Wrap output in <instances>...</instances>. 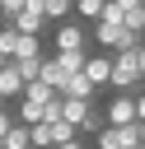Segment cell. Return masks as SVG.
<instances>
[{"instance_id": "18", "label": "cell", "mask_w": 145, "mask_h": 149, "mask_svg": "<svg viewBox=\"0 0 145 149\" xmlns=\"http://www.w3.org/2000/svg\"><path fill=\"white\" fill-rule=\"evenodd\" d=\"M23 56H42V37H23V33H19V47H14V61H23Z\"/></svg>"}, {"instance_id": "25", "label": "cell", "mask_w": 145, "mask_h": 149, "mask_svg": "<svg viewBox=\"0 0 145 149\" xmlns=\"http://www.w3.org/2000/svg\"><path fill=\"white\" fill-rule=\"evenodd\" d=\"M131 149H145V144H131Z\"/></svg>"}, {"instance_id": "24", "label": "cell", "mask_w": 145, "mask_h": 149, "mask_svg": "<svg viewBox=\"0 0 145 149\" xmlns=\"http://www.w3.org/2000/svg\"><path fill=\"white\" fill-rule=\"evenodd\" d=\"M0 112H5V98H0Z\"/></svg>"}, {"instance_id": "3", "label": "cell", "mask_w": 145, "mask_h": 149, "mask_svg": "<svg viewBox=\"0 0 145 149\" xmlns=\"http://www.w3.org/2000/svg\"><path fill=\"white\" fill-rule=\"evenodd\" d=\"M94 140H98V149H131V144H145V126H136V121L131 126H103Z\"/></svg>"}, {"instance_id": "19", "label": "cell", "mask_w": 145, "mask_h": 149, "mask_svg": "<svg viewBox=\"0 0 145 149\" xmlns=\"http://www.w3.org/2000/svg\"><path fill=\"white\" fill-rule=\"evenodd\" d=\"M14 47H19V33L14 28H0V56L5 61H14Z\"/></svg>"}, {"instance_id": "1", "label": "cell", "mask_w": 145, "mask_h": 149, "mask_svg": "<svg viewBox=\"0 0 145 149\" xmlns=\"http://www.w3.org/2000/svg\"><path fill=\"white\" fill-rule=\"evenodd\" d=\"M108 84L117 88V93H136L145 79H140V70H136V47L131 51H112L108 56Z\"/></svg>"}, {"instance_id": "9", "label": "cell", "mask_w": 145, "mask_h": 149, "mask_svg": "<svg viewBox=\"0 0 145 149\" xmlns=\"http://www.w3.org/2000/svg\"><path fill=\"white\" fill-rule=\"evenodd\" d=\"M80 74H84V79L94 84V93H98V88L108 84V56H94V51H89V61H84V70H80Z\"/></svg>"}, {"instance_id": "8", "label": "cell", "mask_w": 145, "mask_h": 149, "mask_svg": "<svg viewBox=\"0 0 145 149\" xmlns=\"http://www.w3.org/2000/svg\"><path fill=\"white\" fill-rule=\"evenodd\" d=\"M84 61H89V51H56V56H51V65H56L65 79H70V74H80V70H84Z\"/></svg>"}, {"instance_id": "7", "label": "cell", "mask_w": 145, "mask_h": 149, "mask_svg": "<svg viewBox=\"0 0 145 149\" xmlns=\"http://www.w3.org/2000/svg\"><path fill=\"white\" fill-rule=\"evenodd\" d=\"M19 98H23V102H33V107H42V112L61 102V98H56V93H51V88H47L42 79H33V84H23V93H19Z\"/></svg>"}, {"instance_id": "16", "label": "cell", "mask_w": 145, "mask_h": 149, "mask_svg": "<svg viewBox=\"0 0 145 149\" xmlns=\"http://www.w3.org/2000/svg\"><path fill=\"white\" fill-rule=\"evenodd\" d=\"M47 126H51V149H56V144H65V140H75V126H70V121L47 116Z\"/></svg>"}, {"instance_id": "2", "label": "cell", "mask_w": 145, "mask_h": 149, "mask_svg": "<svg viewBox=\"0 0 145 149\" xmlns=\"http://www.w3.org/2000/svg\"><path fill=\"white\" fill-rule=\"evenodd\" d=\"M94 42L108 47V51H131V47H140V37L122 28V19H98V23H94Z\"/></svg>"}, {"instance_id": "23", "label": "cell", "mask_w": 145, "mask_h": 149, "mask_svg": "<svg viewBox=\"0 0 145 149\" xmlns=\"http://www.w3.org/2000/svg\"><path fill=\"white\" fill-rule=\"evenodd\" d=\"M56 149H89V144H84V140L75 135V140H65V144H56Z\"/></svg>"}, {"instance_id": "11", "label": "cell", "mask_w": 145, "mask_h": 149, "mask_svg": "<svg viewBox=\"0 0 145 149\" xmlns=\"http://www.w3.org/2000/svg\"><path fill=\"white\" fill-rule=\"evenodd\" d=\"M19 93H23V79H19V74H14V65L5 61V65H0V98L9 102V98H19Z\"/></svg>"}, {"instance_id": "12", "label": "cell", "mask_w": 145, "mask_h": 149, "mask_svg": "<svg viewBox=\"0 0 145 149\" xmlns=\"http://www.w3.org/2000/svg\"><path fill=\"white\" fill-rule=\"evenodd\" d=\"M37 9H42L47 23H65V14L75 9V0H37Z\"/></svg>"}, {"instance_id": "20", "label": "cell", "mask_w": 145, "mask_h": 149, "mask_svg": "<svg viewBox=\"0 0 145 149\" xmlns=\"http://www.w3.org/2000/svg\"><path fill=\"white\" fill-rule=\"evenodd\" d=\"M131 107H136V126H145V93H136V98H131Z\"/></svg>"}, {"instance_id": "21", "label": "cell", "mask_w": 145, "mask_h": 149, "mask_svg": "<svg viewBox=\"0 0 145 149\" xmlns=\"http://www.w3.org/2000/svg\"><path fill=\"white\" fill-rule=\"evenodd\" d=\"M136 70H140V79H145V42L136 47Z\"/></svg>"}, {"instance_id": "26", "label": "cell", "mask_w": 145, "mask_h": 149, "mask_svg": "<svg viewBox=\"0 0 145 149\" xmlns=\"http://www.w3.org/2000/svg\"><path fill=\"white\" fill-rule=\"evenodd\" d=\"M0 5H5V0H0Z\"/></svg>"}, {"instance_id": "15", "label": "cell", "mask_w": 145, "mask_h": 149, "mask_svg": "<svg viewBox=\"0 0 145 149\" xmlns=\"http://www.w3.org/2000/svg\"><path fill=\"white\" fill-rule=\"evenodd\" d=\"M0 149H33V144H28V126L14 121V126L5 130V140H0Z\"/></svg>"}, {"instance_id": "6", "label": "cell", "mask_w": 145, "mask_h": 149, "mask_svg": "<svg viewBox=\"0 0 145 149\" xmlns=\"http://www.w3.org/2000/svg\"><path fill=\"white\" fill-rule=\"evenodd\" d=\"M56 51H89V33L80 23H56Z\"/></svg>"}, {"instance_id": "14", "label": "cell", "mask_w": 145, "mask_h": 149, "mask_svg": "<svg viewBox=\"0 0 145 149\" xmlns=\"http://www.w3.org/2000/svg\"><path fill=\"white\" fill-rule=\"evenodd\" d=\"M122 28H126V33H136V37L145 33V0H140V5H131V9H122Z\"/></svg>"}, {"instance_id": "5", "label": "cell", "mask_w": 145, "mask_h": 149, "mask_svg": "<svg viewBox=\"0 0 145 149\" xmlns=\"http://www.w3.org/2000/svg\"><path fill=\"white\" fill-rule=\"evenodd\" d=\"M131 98H136V93H117V98L103 107V126H131V121H136V107H131Z\"/></svg>"}, {"instance_id": "10", "label": "cell", "mask_w": 145, "mask_h": 149, "mask_svg": "<svg viewBox=\"0 0 145 149\" xmlns=\"http://www.w3.org/2000/svg\"><path fill=\"white\" fill-rule=\"evenodd\" d=\"M56 98H80V102H94V84L84 79V74H70L65 84H61V93Z\"/></svg>"}, {"instance_id": "13", "label": "cell", "mask_w": 145, "mask_h": 149, "mask_svg": "<svg viewBox=\"0 0 145 149\" xmlns=\"http://www.w3.org/2000/svg\"><path fill=\"white\" fill-rule=\"evenodd\" d=\"M42 61H47V56H23V61H9V65H14V74H19L23 84H33V79L42 74Z\"/></svg>"}, {"instance_id": "17", "label": "cell", "mask_w": 145, "mask_h": 149, "mask_svg": "<svg viewBox=\"0 0 145 149\" xmlns=\"http://www.w3.org/2000/svg\"><path fill=\"white\" fill-rule=\"evenodd\" d=\"M103 5H108V0H75V9H70V14H80V19H89V23H98V14H103Z\"/></svg>"}, {"instance_id": "22", "label": "cell", "mask_w": 145, "mask_h": 149, "mask_svg": "<svg viewBox=\"0 0 145 149\" xmlns=\"http://www.w3.org/2000/svg\"><path fill=\"white\" fill-rule=\"evenodd\" d=\"M9 126H14V116H9V112H0V140H5V130H9Z\"/></svg>"}, {"instance_id": "4", "label": "cell", "mask_w": 145, "mask_h": 149, "mask_svg": "<svg viewBox=\"0 0 145 149\" xmlns=\"http://www.w3.org/2000/svg\"><path fill=\"white\" fill-rule=\"evenodd\" d=\"M5 28H14V33H23V37H42V28H47V19H42V9H37V0H23V9L5 23Z\"/></svg>"}]
</instances>
